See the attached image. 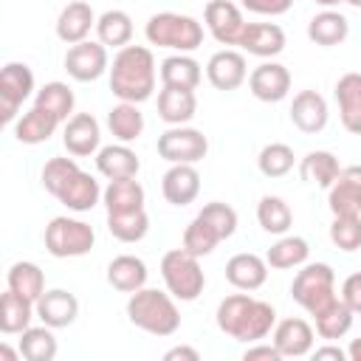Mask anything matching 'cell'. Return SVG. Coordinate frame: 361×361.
Wrapping results in <instances>:
<instances>
[{
    "label": "cell",
    "instance_id": "cell-1",
    "mask_svg": "<svg viewBox=\"0 0 361 361\" xmlns=\"http://www.w3.org/2000/svg\"><path fill=\"white\" fill-rule=\"evenodd\" d=\"M217 327L231 336L234 341H243V344H254V341H262L274 324H276V310L274 305L262 302V299H254L245 293H231L226 296L220 305H217Z\"/></svg>",
    "mask_w": 361,
    "mask_h": 361
},
{
    "label": "cell",
    "instance_id": "cell-2",
    "mask_svg": "<svg viewBox=\"0 0 361 361\" xmlns=\"http://www.w3.org/2000/svg\"><path fill=\"white\" fill-rule=\"evenodd\" d=\"M42 186L71 212H90L102 200L99 180L85 172L76 158H51L42 166Z\"/></svg>",
    "mask_w": 361,
    "mask_h": 361
},
{
    "label": "cell",
    "instance_id": "cell-3",
    "mask_svg": "<svg viewBox=\"0 0 361 361\" xmlns=\"http://www.w3.org/2000/svg\"><path fill=\"white\" fill-rule=\"evenodd\" d=\"M110 90L118 102L141 104L155 93V56L147 45H124L110 65Z\"/></svg>",
    "mask_w": 361,
    "mask_h": 361
},
{
    "label": "cell",
    "instance_id": "cell-4",
    "mask_svg": "<svg viewBox=\"0 0 361 361\" xmlns=\"http://www.w3.org/2000/svg\"><path fill=\"white\" fill-rule=\"evenodd\" d=\"M127 319L138 330H144L149 336H158V338L175 336L178 327H180V310L175 305V296L169 290L164 293V290L147 288V285L141 290L130 293V299H127Z\"/></svg>",
    "mask_w": 361,
    "mask_h": 361
},
{
    "label": "cell",
    "instance_id": "cell-5",
    "mask_svg": "<svg viewBox=\"0 0 361 361\" xmlns=\"http://www.w3.org/2000/svg\"><path fill=\"white\" fill-rule=\"evenodd\" d=\"M147 42L158 45V48H172L178 54H192L203 45V25L189 17V14H178V11H158L147 20L144 25Z\"/></svg>",
    "mask_w": 361,
    "mask_h": 361
},
{
    "label": "cell",
    "instance_id": "cell-6",
    "mask_svg": "<svg viewBox=\"0 0 361 361\" xmlns=\"http://www.w3.org/2000/svg\"><path fill=\"white\" fill-rule=\"evenodd\" d=\"M161 276L166 290L180 302H195L206 288V274L200 268V257L189 254L183 245L172 248L161 257Z\"/></svg>",
    "mask_w": 361,
    "mask_h": 361
},
{
    "label": "cell",
    "instance_id": "cell-7",
    "mask_svg": "<svg viewBox=\"0 0 361 361\" xmlns=\"http://www.w3.org/2000/svg\"><path fill=\"white\" fill-rule=\"evenodd\" d=\"M290 296L310 316L322 313L327 305H333L338 299L333 268L327 262H305L302 271H296V276L290 282Z\"/></svg>",
    "mask_w": 361,
    "mask_h": 361
},
{
    "label": "cell",
    "instance_id": "cell-8",
    "mask_svg": "<svg viewBox=\"0 0 361 361\" xmlns=\"http://www.w3.org/2000/svg\"><path fill=\"white\" fill-rule=\"evenodd\" d=\"M45 251L56 259H68V257H85L90 254L93 243H96V231L90 223L76 220V217H54L45 226Z\"/></svg>",
    "mask_w": 361,
    "mask_h": 361
},
{
    "label": "cell",
    "instance_id": "cell-9",
    "mask_svg": "<svg viewBox=\"0 0 361 361\" xmlns=\"http://www.w3.org/2000/svg\"><path fill=\"white\" fill-rule=\"evenodd\" d=\"M155 147H158V155L169 164H197L209 152V138L195 127L178 124L161 133Z\"/></svg>",
    "mask_w": 361,
    "mask_h": 361
},
{
    "label": "cell",
    "instance_id": "cell-10",
    "mask_svg": "<svg viewBox=\"0 0 361 361\" xmlns=\"http://www.w3.org/2000/svg\"><path fill=\"white\" fill-rule=\"evenodd\" d=\"M34 93V73L25 62H8L0 71V121L14 124L23 102Z\"/></svg>",
    "mask_w": 361,
    "mask_h": 361
},
{
    "label": "cell",
    "instance_id": "cell-11",
    "mask_svg": "<svg viewBox=\"0 0 361 361\" xmlns=\"http://www.w3.org/2000/svg\"><path fill=\"white\" fill-rule=\"evenodd\" d=\"M203 23L220 45H240L243 31L248 25L243 17V8L231 0H209L203 8Z\"/></svg>",
    "mask_w": 361,
    "mask_h": 361
},
{
    "label": "cell",
    "instance_id": "cell-12",
    "mask_svg": "<svg viewBox=\"0 0 361 361\" xmlns=\"http://www.w3.org/2000/svg\"><path fill=\"white\" fill-rule=\"evenodd\" d=\"M65 71L71 79L76 82H96L104 71H110V59H107V45L85 39L68 48L65 54Z\"/></svg>",
    "mask_w": 361,
    "mask_h": 361
},
{
    "label": "cell",
    "instance_id": "cell-13",
    "mask_svg": "<svg viewBox=\"0 0 361 361\" xmlns=\"http://www.w3.org/2000/svg\"><path fill=\"white\" fill-rule=\"evenodd\" d=\"M206 79L217 90H226V93L237 90L248 79L245 56L240 51H231V48H223V51L212 54L209 62H206Z\"/></svg>",
    "mask_w": 361,
    "mask_h": 361
},
{
    "label": "cell",
    "instance_id": "cell-14",
    "mask_svg": "<svg viewBox=\"0 0 361 361\" xmlns=\"http://www.w3.org/2000/svg\"><path fill=\"white\" fill-rule=\"evenodd\" d=\"M102 130H99V121L90 116V113H73L68 121H65V130H62V144L68 149V155L73 158H87V155H96L102 147Z\"/></svg>",
    "mask_w": 361,
    "mask_h": 361
},
{
    "label": "cell",
    "instance_id": "cell-15",
    "mask_svg": "<svg viewBox=\"0 0 361 361\" xmlns=\"http://www.w3.org/2000/svg\"><path fill=\"white\" fill-rule=\"evenodd\" d=\"M248 90L259 102H282L290 93V71L279 62H262L248 73Z\"/></svg>",
    "mask_w": 361,
    "mask_h": 361
},
{
    "label": "cell",
    "instance_id": "cell-16",
    "mask_svg": "<svg viewBox=\"0 0 361 361\" xmlns=\"http://www.w3.org/2000/svg\"><path fill=\"white\" fill-rule=\"evenodd\" d=\"M34 307H37V319H39L42 324L54 327V330L71 327V324L76 322V316H79V299H76L71 290H65V288H51V290H45V293L34 302Z\"/></svg>",
    "mask_w": 361,
    "mask_h": 361
},
{
    "label": "cell",
    "instance_id": "cell-17",
    "mask_svg": "<svg viewBox=\"0 0 361 361\" xmlns=\"http://www.w3.org/2000/svg\"><path fill=\"white\" fill-rule=\"evenodd\" d=\"M327 206L333 214H361V164L341 166L327 189Z\"/></svg>",
    "mask_w": 361,
    "mask_h": 361
},
{
    "label": "cell",
    "instance_id": "cell-18",
    "mask_svg": "<svg viewBox=\"0 0 361 361\" xmlns=\"http://www.w3.org/2000/svg\"><path fill=\"white\" fill-rule=\"evenodd\" d=\"M327 102L319 90H299L290 102V121L296 130L313 135V133H322L327 127Z\"/></svg>",
    "mask_w": 361,
    "mask_h": 361
},
{
    "label": "cell",
    "instance_id": "cell-19",
    "mask_svg": "<svg viewBox=\"0 0 361 361\" xmlns=\"http://www.w3.org/2000/svg\"><path fill=\"white\" fill-rule=\"evenodd\" d=\"M164 200L172 206H189L200 195V172L195 164H172L161 180Z\"/></svg>",
    "mask_w": 361,
    "mask_h": 361
},
{
    "label": "cell",
    "instance_id": "cell-20",
    "mask_svg": "<svg viewBox=\"0 0 361 361\" xmlns=\"http://www.w3.org/2000/svg\"><path fill=\"white\" fill-rule=\"evenodd\" d=\"M274 344L282 353V358H302L307 353H313V327L305 319H282L274 324Z\"/></svg>",
    "mask_w": 361,
    "mask_h": 361
},
{
    "label": "cell",
    "instance_id": "cell-21",
    "mask_svg": "<svg viewBox=\"0 0 361 361\" xmlns=\"http://www.w3.org/2000/svg\"><path fill=\"white\" fill-rule=\"evenodd\" d=\"M96 20H99V17L93 14L90 3L73 0V3H68V6L59 11V17H56V37H59L62 42H68V45L85 42L87 34L96 28Z\"/></svg>",
    "mask_w": 361,
    "mask_h": 361
},
{
    "label": "cell",
    "instance_id": "cell-22",
    "mask_svg": "<svg viewBox=\"0 0 361 361\" xmlns=\"http://www.w3.org/2000/svg\"><path fill=\"white\" fill-rule=\"evenodd\" d=\"M240 48L251 56L271 59L285 51V31L276 23H248L243 31Z\"/></svg>",
    "mask_w": 361,
    "mask_h": 361
},
{
    "label": "cell",
    "instance_id": "cell-23",
    "mask_svg": "<svg viewBox=\"0 0 361 361\" xmlns=\"http://www.w3.org/2000/svg\"><path fill=\"white\" fill-rule=\"evenodd\" d=\"M226 279H228L237 290H257V288H262L265 279H268V262H265V257L251 254V251L234 254V257L226 262Z\"/></svg>",
    "mask_w": 361,
    "mask_h": 361
},
{
    "label": "cell",
    "instance_id": "cell-24",
    "mask_svg": "<svg viewBox=\"0 0 361 361\" xmlns=\"http://www.w3.org/2000/svg\"><path fill=\"white\" fill-rule=\"evenodd\" d=\"M336 102H338V116H341L344 130L353 135H361V73L350 71L338 76Z\"/></svg>",
    "mask_w": 361,
    "mask_h": 361
},
{
    "label": "cell",
    "instance_id": "cell-25",
    "mask_svg": "<svg viewBox=\"0 0 361 361\" xmlns=\"http://www.w3.org/2000/svg\"><path fill=\"white\" fill-rule=\"evenodd\" d=\"M96 169L99 175H104L107 180L116 178H135L141 169V161L135 155V149H130V144H107L96 152Z\"/></svg>",
    "mask_w": 361,
    "mask_h": 361
},
{
    "label": "cell",
    "instance_id": "cell-26",
    "mask_svg": "<svg viewBox=\"0 0 361 361\" xmlns=\"http://www.w3.org/2000/svg\"><path fill=\"white\" fill-rule=\"evenodd\" d=\"M195 113H197V96H195V90L166 87V85L158 90V116L169 127H178V124L192 121Z\"/></svg>",
    "mask_w": 361,
    "mask_h": 361
},
{
    "label": "cell",
    "instance_id": "cell-27",
    "mask_svg": "<svg viewBox=\"0 0 361 361\" xmlns=\"http://www.w3.org/2000/svg\"><path fill=\"white\" fill-rule=\"evenodd\" d=\"M147 262L141 257H133V254H121L116 259H110L107 265V282L110 288L121 290V293H135L147 285Z\"/></svg>",
    "mask_w": 361,
    "mask_h": 361
},
{
    "label": "cell",
    "instance_id": "cell-28",
    "mask_svg": "<svg viewBox=\"0 0 361 361\" xmlns=\"http://www.w3.org/2000/svg\"><path fill=\"white\" fill-rule=\"evenodd\" d=\"M34 316H37L34 302L14 293L11 288H6V293L0 296V333L3 336H20L23 330L31 327Z\"/></svg>",
    "mask_w": 361,
    "mask_h": 361
},
{
    "label": "cell",
    "instance_id": "cell-29",
    "mask_svg": "<svg viewBox=\"0 0 361 361\" xmlns=\"http://www.w3.org/2000/svg\"><path fill=\"white\" fill-rule=\"evenodd\" d=\"M102 203H104L107 214L138 212V209H144V186L135 178H116L104 186Z\"/></svg>",
    "mask_w": 361,
    "mask_h": 361
},
{
    "label": "cell",
    "instance_id": "cell-30",
    "mask_svg": "<svg viewBox=\"0 0 361 361\" xmlns=\"http://www.w3.org/2000/svg\"><path fill=\"white\" fill-rule=\"evenodd\" d=\"M347 34H350V20L336 8H324L307 23V39L322 48L341 45L347 39Z\"/></svg>",
    "mask_w": 361,
    "mask_h": 361
},
{
    "label": "cell",
    "instance_id": "cell-31",
    "mask_svg": "<svg viewBox=\"0 0 361 361\" xmlns=\"http://www.w3.org/2000/svg\"><path fill=\"white\" fill-rule=\"evenodd\" d=\"M56 127H59V121H56L51 113H45L42 107L34 104L28 113H23V116L14 121V138H17L20 144L37 147V144H45V141L56 133Z\"/></svg>",
    "mask_w": 361,
    "mask_h": 361
},
{
    "label": "cell",
    "instance_id": "cell-32",
    "mask_svg": "<svg viewBox=\"0 0 361 361\" xmlns=\"http://www.w3.org/2000/svg\"><path fill=\"white\" fill-rule=\"evenodd\" d=\"M161 73V85L166 87H186V90H195L203 79V71H200V62L192 59L189 54H172L161 62L158 68Z\"/></svg>",
    "mask_w": 361,
    "mask_h": 361
},
{
    "label": "cell",
    "instance_id": "cell-33",
    "mask_svg": "<svg viewBox=\"0 0 361 361\" xmlns=\"http://www.w3.org/2000/svg\"><path fill=\"white\" fill-rule=\"evenodd\" d=\"M107 127H110V133H113L116 141L133 144L144 133V113L133 102H118V104H113L107 110Z\"/></svg>",
    "mask_w": 361,
    "mask_h": 361
},
{
    "label": "cell",
    "instance_id": "cell-34",
    "mask_svg": "<svg viewBox=\"0 0 361 361\" xmlns=\"http://www.w3.org/2000/svg\"><path fill=\"white\" fill-rule=\"evenodd\" d=\"M310 257V245L305 237H296V234H282L268 251H265V262L268 268H276V271H288V268H302Z\"/></svg>",
    "mask_w": 361,
    "mask_h": 361
},
{
    "label": "cell",
    "instance_id": "cell-35",
    "mask_svg": "<svg viewBox=\"0 0 361 361\" xmlns=\"http://www.w3.org/2000/svg\"><path fill=\"white\" fill-rule=\"evenodd\" d=\"M96 37L107 48H124L133 39V17L121 8H107L96 20Z\"/></svg>",
    "mask_w": 361,
    "mask_h": 361
},
{
    "label": "cell",
    "instance_id": "cell-36",
    "mask_svg": "<svg viewBox=\"0 0 361 361\" xmlns=\"http://www.w3.org/2000/svg\"><path fill=\"white\" fill-rule=\"evenodd\" d=\"M338 172H341L338 158L333 152H327V149H313L299 164L302 180H307L313 186H322V189H330V183L338 178Z\"/></svg>",
    "mask_w": 361,
    "mask_h": 361
},
{
    "label": "cell",
    "instance_id": "cell-37",
    "mask_svg": "<svg viewBox=\"0 0 361 361\" xmlns=\"http://www.w3.org/2000/svg\"><path fill=\"white\" fill-rule=\"evenodd\" d=\"M6 285H8L14 293H20V296L37 302V299L45 293V274H42V268H39L37 262L20 259V262H14V265L8 268Z\"/></svg>",
    "mask_w": 361,
    "mask_h": 361
},
{
    "label": "cell",
    "instance_id": "cell-38",
    "mask_svg": "<svg viewBox=\"0 0 361 361\" xmlns=\"http://www.w3.org/2000/svg\"><path fill=\"white\" fill-rule=\"evenodd\" d=\"M34 104L42 107L45 113H51L59 124H65V121L71 118V113H73L76 99H73V90H71L65 82H45V85L37 90Z\"/></svg>",
    "mask_w": 361,
    "mask_h": 361
},
{
    "label": "cell",
    "instance_id": "cell-39",
    "mask_svg": "<svg viewBox=\"0 0 361 361\" xmlns=\"http://www.w3.org/2000/svg\"><path fill=\"white\" fill-rule=\"evenodd\" d=\"M51 330L54 327L39 324V327H28V330L20 333L17 347H20V353H23L25 361H54L56 358V350L59 347H56V338H54Z\"/></svg>",
    "mask_w": 361,
    "mask_h": 361
},
{
    "label": "cell",
    "instance_id": "cell-40",
    "mask_svg": "<svg viewBox=\"0 0 361 361\" xmlns=\"http://www.w3.org/2000/svg\"><path fill=\"white\" fill-rule=\"evenodd\" d=\"M257 223L262 226V231L282 237V234H288V228L293 226V212H290V206H288L282 197L265 195V197L257 203Z\"/></svg>",
    "mask_w": 361,
    "mask_h": 361
},
{
    "label": "cell",
    "instance_id": "cell-41",
    "mask_svg": "<svg viewBox=\"0 0 361 361\" xmlns=\"http://www.w3.org/2000/svg\"><path fill=\"white\" fill-rule=\"evenodd\" d=\"M353 310L344 305V299L338 296L333 305H327L322 313H316L313 316V322H316V333L322 336V338H327V341H333V338H344L347 333H350V327H353Z\"/></svg>",
    "mask_w": 361,
    "mask_h": 361
},
{
    "label": "cell",
    "instance_id": "cell-42",
    "mask_svg": "<svg viewBox=\"0 0 361 361\" xmlns=\"http://www.w3.org/2000/svg\"><path fill=\"white\" fill-rule=\"evenodd\" d=\"M220 243H223V237L217 234V228L200 214H195L189 220V226L183 228V248L195 257H209Z\"/></svg>",
    "mask_w": 361,
    "mask_h": 361
},
{
    "label": "cell",
    "instance_id": "cell-43",
    "mask_svg": "<svg viewBox=\"0 0 361 361\" xmlns=\"http://www.w3.org/2000/svg\"><path fill=\"white\" fill-rule=\"evenodd\" d=\"M107 231L118 243H141L149 231V217L144 209L124 212V214H107Z\"/></svg>",
    "mask_w": 361,
    "mask_h": 361
},
{
    "label": "cell",
    "instance_id": "cell-44",
    "mask_svg": "<svg viewBox=\"0 0 361 361\" xmlns=\"http://www.w3.org/2000/svg\"><path fill=\"white\" fill-rule=\"evenodd\" d=\"M293 149L282 141H274V144H265L257 155V166L265 178H282L293 169Z\"/></svg>",
    "mask_w": 361,
    "mask_h": 361
},
{
    "label": "cell",
    "instance_id": "cell-45",
    "mask_svg": "<svg viewBox=\"0 0 361 361\" xmlns=\"http://www.w3.org/2000/svg\"><path fill=\"white\" fill-rule=\"evenodd\" d=\"M330 243L347 254L358 251L361 248V214H333Z\"/></svg>",
    "mask_w": 361,
    "mask_h": 361
},
{
    "label": "cell",
    "instance_id": "cell-46",
    "mask_svg": "<svg viewBox=\"0 0 361 361\" xmlns=\"http://www.w3.org/2000/svg\"><path fill=\"white\" fill-rule=\"evenodd\" d=\"M197 214L206 217V220L217 228V234H220L223 240H228V237L237 231V212H234L228 203H223V200H212V203H206Z\"/></svg>",
    "mask_w": 361,
    "mask_h": 361
},
{
    "label": "cell",
    "instance_id": "cell-47",
    "mask_svg": "<svg viewBox=\"0 0 361 361\" xmlns=\"http://www.w3.org/2000/svg\"><path fill=\"white\" fill-rule=\"evenodd\" d=\"M245 11L251 14H262V17H279L285 11H290L293 0H240Z\"/></svg>",
    "mask_w": 361,
    "mask_h": 361
},
{
    "label": "cell",
    "instance_id": "cell-48",
    "mask_svg": "<svg viewBox=\"0 0 361 361\" xmlns=\"http://www.w3.org/2000/svg\"><path fill=\"white\" fill-rule=\"evenodd\" d=\"M341 299H344V305H347L353 313H361V271L350 274V276L341 282Z\"/></svg>",
    "mask_w": 361,
    "mask_h": 361
},
{
    "label": "cell",
    "instance_id": "cell-49",
    "mask_svg": "<svg viewBox=\"0 0 361 361\" xmlns=\"http://www.w3.org/2000/svg\"><path fill=\"white\" fill-rule=\"evenodd\" d=\"M243 358H245V361H257V358L279 361V358H282V353L276 350V344H274V341H271V344H259V341H254V344H248V350L243 353Z\"/></svg>",
    "mask_w": 361,
    "mask_h": 361
},
{
    "label": "cell",
    "instance_id": "cell-50",
    "mask_svg": "<svg viewBox=\"0 0 361 361\" xmlns=\"http://www.w3.org/2000/svg\"><path fill=\"white\" fill-rule=\"evenodd\" d=\"M164 361H200V353H197L195 347L180 344V347L166 350V353H164Z\"/></svg>",
    "mask_w": 361,
    "mask_h": 361
},
{
    "label": "cell",
    "instance_id": "cell-51",
    "mask_svg": "<svg viewBox=\"0 0 361 361\" xmlns=\"http://www.w3.org/2000/svg\"><path fill=\"white\" fill-rule=\"evenodd\" d=\"M313 358H316V361H322V358L344 361V358H347V350H341V347H336V344H327V347H316V350H313Z\"/></svg>",
    "mask_w": 361,
    "mask_h": 361
},
{
    "label": "cell",
    "instance_id": "cell-52",
    "mask_svg": "<svg viewBox=\"0 0 361 361\" xmlns=\"http://www.w3.org/2000/svg\"><path fill=\"white\" fill-rule=\"evenodd\" d=\"M0 358H3V361H17V358H23V353H20V347L11 350L8 344H0Z\"/></svg>",
    "mask_w": 361,
    "mask_h": 361
},
{
    "label": "cell",
    "instance_id": "cell-53",
    "mask_svg": "<svg viewBox=\"0 0 361 361\" xmlns=\"http://www.w3.org/2000/svg\"><path fill=\"white\" fill-rule=\"evenodd\" d=\"M347 358H350V361H361V338H353V341H350Z\"/></svg>",
    "mask_w": 361,
    "mask_h": 361
},
{
    "label": "cell",
    "instance_id": "cell-54",
    "mask_svg": "<svg viewBox=\"0 0 361 361\" xmlns=\"http://www.w3.org/2000/svg\"><path fill=\"white\" fill-rule=\"evenodd\" d=\"M319 6H324V8H333V6H338V3H344V0H316Z\"/></svg>",
    "mask_w": 361,
    "mask_h": 361
},
{
    "label": "cell",
    "instance_id": "cell-55",
    "mask_svg": "<svg viewBox=\"0 0 361 361\" xmlns=\"http://www.w3.org/2000/svg\"><path fill=\"white\" fill-rule=\"evenodd\" d=\"M344 3H350V6H355V8H361V0H344Z\"/></svg>",
    "mask_w": 361,
    "mask_h": 361
}]
</instances>
